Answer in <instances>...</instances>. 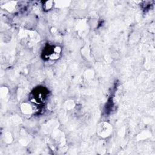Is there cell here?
<instances>
[{"mask_svg":"<svg viewBox=\"0 0 155 155\" xmlns=\"http://www.w3.org/2000/svg\"><path fill=\"white\" fill-rule=\"evenodd\" d=\"M112 131V127L108 122H102L97 127V134L102 137L108 136Z\"/></svg>","mask_w":155,"mask_h":155,"instance_id":"cell-1","label":"cell"}]
</instances>
